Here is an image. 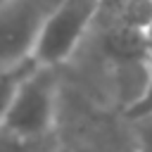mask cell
Segmentation results:
<instances>
[{"label": "cell", "instance_id": "52a82bcc", "mask_svg": "<svg viewBox=\"0 0 152 152\" xmlns=\"http://www.w3.org/2000/svg\"><path fill=\"white\" fill-rule=\"evenodd\" d=\"M126 116L135 124V121H145V119H152V74H150V81L145 86V90L140 93V97L126 107Z\"/></svg>", "mask_w": 152, "mask_h": 152}, {"label": "cell", "instance_id": "ba28073f", "mask_svg": "<svg viewBox=\"0 0 152 152\" xmlns=\"http://www.w3.org/2000/svg\"><path fill=\"white\" fill-rule=\"evenodd\" d=\"M135 150L138 152H152V119L135 121Z\"/></svg>", "mask_w": 152, "mask_h": 152}, {"label": "cell", "instance_id": "30bf717a", "mask_svg": "<svg viewBox=\"0 0 152 152\" xmlns=\"http://www.w3.org/2000/svg\"><path fill=\"white\" fill-rule=\"evenodd\" d=\"M55 152H57V150H55Z\"/></svg>", "mask_w": 152, "mask_h": 152}, {"label": "cell", "instance_id": "3957f363", "mask_svg": "<svg viewBox=\"0 0 152 152\" xmlns=\"http://www.w3.org/2000/svg\"><path fill=\"white\" fill-rule=\"evenodd\" d=\"M59 0H0V66L28 59L50 10Z\"/></svg>", "mask_w": 152, "mask_h": 152}, {"label": "cell", "instance_id": "6da1fadb", "mask_svg": "<svg viewBox=\"0 0 152 152\" xmlns=\"http://www.w3.org/2000/svg\"><path fill=\"white\" fill-rule=\"evenodd\" d=\"M100 10V0H59L45 17L31 57L40 66H57L83 40Z\"/></svg>", "mask_w": 152, "mask_h": 152}, {"label": "cell", "instance_id": "8992f818", "mask_svg": "<svg viewBox=\"0 0 152 152\" xmlns=\"http://www.w3.org/2000/svg\"><path fill=\"white\" fill-rule=\"evenodd\" d=\"M119 24L145 33V28L152 24V0H121Z\"/></svg>", "mask_w": 152, "mask_h": 152}, {"label": "cell", "instance_id": "9c48e42d", "mask_svg": "<svg viewBox=\"0 0 152 152\" xmlns=\"http://www.w3.org/2000/svg\"><path fill=\"white\" fill-rule=\"evenodd\" d=\"M145 52H147V62L152 64V24L145 28Z\"/></svg>", "mask_w": 152, "mask_h": 152}, {"label": "cell", "instance_id": "277c9868", "mask_svg": "<svg viewBox=\"0 0 152 152\" xmlns=\"http://www.w3.org/2000/svg\"><path fill=\"white\" fill-rule=\"evenodd\" d=\"M36 59L28 57V59H21L17 64H10V66H0V124L5 121L21 83L31 76V71L36 69Z\"/></svg>", "mask_w": 152, "mask_h": 152}, {"label": "cell", "instance_id": "5b68a950", "mask_svg": "<svg viewBox=\"0 0 152 152\" xmlns=\"http://www.w3.org/2000/svg\"><path fill=\"white\" fill-rule=\"evenodd\" d=\"M55 135L50 138H21L0 128V152H55Z\"/></svg>", "mask_w": 152, "mask_h": 152}, {"label": "cell", "instance_id": "7a4b0ae2", "mask_svg": "<svg viewBox=\"0 0 152 152\" xmlns=\"http://www.w3.org/2000/svg\"><path fill=\"white\" fill-rule=\"evenodd\" d=\"M57 116V78L52 66H36L21 83L0 128L21 138H50Z\"/></svg>", "mask_w": 152, "mask_h": 152}]
</instances>
